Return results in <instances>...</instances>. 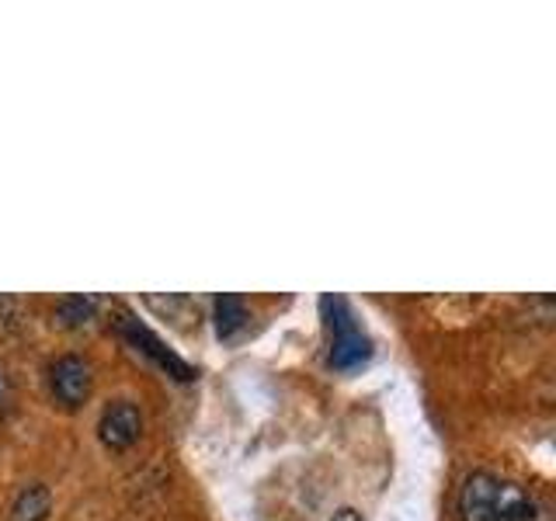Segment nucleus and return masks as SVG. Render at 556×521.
Here are the masks:
<instances>
[{"label": "nucleus", "instance_id": "obj_1", "mask_svg": "<svg viewBox=\"0 0 556 521\" xmlns=\"http://www.w3.org/2000/svg\"><path fill=\"white\" fill-rule=\"evenodd\" d=\"M459 514L463 521H535L539 504L511 480L473 473L459 491Z\"/></svg>", "mask_w": 556, "mask_h": 521}, {"label": "nucleus", "instance_id": "obj_2", "mask_svg": "<svg viewBox=\"0 0 556 521\" xmlns=\"http://www.w3.org/2000/svg\"><path fill=\"white\" fill-rule=\"evenodd\" d=\"M320 317L327 330V358L338 372H355L372 358V338L344 295H324Z\"/></svg>", "mask_w": 556, "mask_h": 521}, {"label": "nucleus", "instance_id": "obj_3", "mask_svg": "<svg viewBox=\"0 0 556 521\" xmlns=\"http://www.w3.org/2000/svg\"><path fill=\"white\" fill-rule=\"evenodd\" d=\"M143 434V414L132 399H112L98 417V439L109 452H126Z\"/></svg>", "mask_w": 556, "mask_h": 521}, {"label": "nucleus", "instance_id": "obj_4", "mask_svg": "<svg viewBox=\"0 0 556 521\" xmlns=\"http://www.w3.org/2000/svg\"><path fill=\"white\" fill-rule=\"evenodd\" d=\"M122 334H126V341L136 347V352H143L150 361H156V369H164L167 376H174V379H181V382H188V379H195V369L181 358V355H174L170 347L153 334L150 327H143L136 317H122Z\"/></svg>", "mask_w": 556, "mask_h": 521}, {"label": "nucleus", "instance_id": "obj_5", "mask_svg": "<svg viewBox=\"0 0 556 521\" xmlns=\"http://www.w3.org/2000/svg\"><path fill=\"white\" fill-rule=\"evenodd\" d=\"M91 386H94L91 365L80 355H63L49 365V390L63 407H80L91 396Z\"/></svg>", "mask_w": 556, "mask_h": 521}, {"label": "nucleus", "instance_id": "obj_6", "mask_svg": "<svg viewBox=\"0 0 556 521\" xmlns=\"http://www.w3.org/2000/svg\"><path fill=\"white\" fill-rule=\"evenodd\" d=\"M49 511H52V494H49V486H42V483H28V486H22V491L14 494L8 518H11V521H46Z\"/></svg>", "mask_w": 556, "mask_h": 521}, {"label": "nucleus", "instance_id": "obj_7", "mask_svg": "<svg viewBox=\"0 0 556 521\" xmlns=\"http://www.w3.org/2000/svg\"><path fill=\"white\" fill-rule=\"evenodd\" d=\"M248 323V303L240 295H216V334L223 341L237 338V330Z\"/></svg>", "mask_w": 556, "mask_h": 521}, {"label": "nucleus", "instance_id": "obj_8", "mask_svg": "<svg viewBox=\"0 0 556 521\" xmlns=\"http://www.w3.org/2000/svg\"><path fill=\"white\" fill-rule=\"evenodd\" d=\"M94 300H87V295H66L52 317H56L60 327H84L87 320H94Z\"/></svg>", "mask_w": 556, "mask_h": 521}, {"label": "nucleus", "instance_id": "obj_9", "mask_svg": "<svg viewBox=\"0 0 556 521\" xmlns=\"http://www.w3.org/2000/svg\"><path fill=\"white\" fill-rule=\"evenodd\" d=\"M330 521H365V518H362V511H355V508H341Z\"/></svg>", "mask_w": 556, "mask_h": 521}, {"label": "nucleus", "instance_id": "obj_10", "mask_svg": "<svg viewBox=\"0 0 556 521\" xmlns=\"http://www.w3.org/2000/svg\"><path fill=\"white\" fill-rule=\"evenodd\" d=\"M8 407V382H4V372H0V414Z\"/></svg>", "mask_w": 556, "mask_h": 521}]
</instances>
